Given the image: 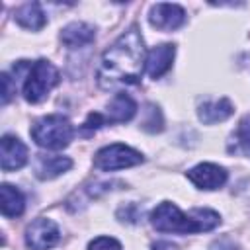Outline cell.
Segmentation results:
<instances>
[{
  "label": "cell",
  "instance_id": "obj_3",
  "mask_svg": "<svg viewBox=\"0 0 250 250\" xmlns=\"http://www.w3.org/2000/svg\"><path fill=\"white\" fill-rule=\"evenodd\" d=\"M31 139L35 141V145H39L41 148H51V150H59L68 146V143L74 137V127L68 121V117L61 115V113H51L45 117H39L33 125H31Z\"/></svg>",
  "mask_w": 250,
  "mask_h": 250
},
{
  "label": "cell",
  "instance_id": "obj_14",
  "mask_svg": "<svg viewBox=\"0 0 250 250\" xmlns=\"http://www.w3.org/2000/svg\"><path fill=\"white\" fill-rule=\"evenodd\" d=\"M234 113V105L229 98H219V100H209L199 104L197 107V117L199 121H203L205 125H213L219 121L229 119Z\"/></svg>",
  "mask_w": 250,
  "mask_h": 250
},
{
  "label": "cell",
  "instance_id": "obj_2",
  "mask_svg": "<svg viewBox=\"0 0 250 250\" xmlns=\"http://www.w3.org/2000/svg\"><path fill=\"white\" fill-rule=\"evenodd\" d=\"M148 219L158 232H178V234L205 232L221 225V215L213 209H193L189 213H184L172 201L158 203L150 211Z\"/></svg>",
  "mask_w": 250,
  "mask_h": 250
},
{
  "label": "cell",
  "instance_id": "obj_6",
  "mask_svg": "<svg viewBox=\"0 0 250 250\" xmlns=\"http://www.w3.org/2000/svg\"><path fill=\"white\" fill-rule=\"evenodd\" d=\"M61 240V229L53 219L37 217L25 229V244L31 250H49Z\"/></svg>",
  "mask_w": 250,
  "mask_h": 250
},
{
  "label": "cell",
  "instance_id": "obj_13",
  "mask_svg": "<svg viewBox=\"0 0 250 250\" xmlns=\"http://www.w3.org/2000/svg\"><path fill=\"white\" fill-rule=\"evenodd\" d=\"M72 168V160L61 154H37L35 176L39 180H53Z\"/></svg>",
  "mask_w": 250,
  "mask_h": 250
},
{
  "label": "cell",
  "instance_id": "obj_15",
  "mask_svg": "<svg viewBox=\"0 0 250 250\" xmlns=\"http://www.w3.org/2000/svg\"><path fill=\"white\" fill-rule=\"evenodd\" d=\"M14 20L18 25H21L23 29H31V31H39L41 27H45L47 23V14L43 12L39 2H25L20 8H16L14 12Z\"/></svg>",
  "mask_w": 250,
  "mask_h": 250
},
{
  "label": "cell",
  "instance_id": "obj_8",
  "mask_svg": "<svg viewBox=\"0 0 250 250\" xmlns=\"http://www.w3.org/2000/svg\"><path fill=\"white\" fill-rule=\"evenodd\" d=\"M186 178L197 188V189H219L227 184L229 180V174L223 166L219 164H213V162H201L193 168H189L186 172Z\"/></svg>",
  "mask_w": 250,
  "mask_h": 250
},
{
  "label": "cell",
  "instance_id": "obj_18",
  "mask_svg": "<svg viewBox=\"0 0 250 250\" xmlns=\"http://www.w3.org/2000/svg\"><path fill=\"white\" fill-rule=\"evenodd\" d=\"M146 113H148L150 117L143 121V129H146V131H150V133L162 131V115H160V109H158L156 105H148Z\"/></svg>",
  "mask_w": 250,
  "mask_h": 250
},
{
  "label": "cell",
  "instance_id": "obj_7",
  "mask_svg": "<svg viewBox=\"0 0 250 250\" xmlns=\"http://www.w3.org/2000/svg\"><path fill=\"white\" fill-rule=\"evenodd\" d=\"M188 20L186 10L180 4H170V2H158L150 6L148 12V21L152 27L160 31H174L182 27Z\"/></svg>",
  "mask_w": 250,
  "mask_h": 250
},
{
  "label": "cell",
  "instance_id": "obj_21",
  "mask_svg": "<svg viewBox=\"0 0 250 250\" xmlns=\"http://www.w3.org/2000/svg\"><path fill=\"white\" fill-rule=\"evenodd\" d=\"M102 125H105V117H104L102 113L94 111V113H90V115H88V119L84 121V125H82V131H84V133H92V131L100 129Z\"/></svg>",
  "mask_w": 250,
  "mask_h": 250
},
{
  "label": "cell",
  "instance_id": "obj_4",
  "mask_svg": "<svg viewBox=\"0 0 250 250\" xmlns=\"http://www.w3.org/2000/svg\"><path fill=\"white\" fill-rule=\"evenodd\" d=\"M61 74L57 66L45 59H39L35 62H29L23 78V98L29 104L43 102L49 92L59 84Z\"/></svg>",
  "mask_w": 250,
  "mask_h": 250
},
{
  "label": "cell",
  "instance_id": "obj_11",
  "mask_svg": "<svg viewBox=\"0 0 250 250\" xmlns=\"http://www.w3.org/2000/svg\"><path fill=\"white\" fill-rule=\"evenodd\" d=\"M137 113V104L129 94H115L105 105V123H125L131 121Z\"/></svg>",
  "mask_w": 250,
  "mask_h": 250
},
{
  "label": "cell",
  "instance_id": "obj_20",
  "mask_svg": "<svg viewBox=\"0 0 250 250\" xmlns=\"http://www.w3.org/2000/svg\"><path fill=\"white\" fill-rule=\"evenodd\" d=\"M0 82H2V105H6L12 100V96L16 94V84L12 82V78H10L8 72H2L0 74Z\"/></svg>",
  "mask_w": 250,
  "mask_h": 250
},
{
  "label": "cell",
  "instance_id": "obj_22",
  "mask_svg": "<svg viewBox=\"0 0 250 250\" xmlns=\"http://www.w3.org/2000/svg\"><path fill=\"white\" fill-rule=\"evenodd\" d=\"M152 250H178V246L174 242H168V240H158L152 244Z\"/></svg>",
  "mask_w": 250,
  "mask_h": 250
},
{
  "label": "cell",
  "instance_id": "obj_16",
  "mask_svg": "<svg viewBox=\"0 0 250 250\" xmlns=\"http://www.w3.org/2000/svg\"><path fill=\"white\" fill-rule=\"evenodd\" d=\"M0 209H2V215L4 217H20L25 209V197L23 193L10 186V184H2L0 188Z\"/></svg>",
  "mask_w": 250,
  "mask_h": 250
},
{
  "label": "cell",
  "instance_id": "obj_9",
  "mask_svg": "<svg viewBox=\"0 0 250 250\" xmlns=\"http://www.w3.org/2000/svg\"><path fill=\"white\" fill-rule=\"evenodd\" d=\"M27 162V146L16 135H4L0 141V164L4 172L20 170Z\"/></svg>",
  "mask_w": 250,
  "mask_h": 250
},
{
  "label": "cell",
  "instance_id": "obj_10",
  "mask_svg": "<svg viewBox=\"0 0 250 250\" xmlns=\"http://www.w3.org/2000/svg\"><path fill=\"white\" fill-rule=\"evenodd\" d=\"M174 57H176V45L174 43H162V45L152 47L146 53V62H145L148 76L156 80L162 74H166L172 68Z\"/></svg>",
  "mask_w": 250,
  "mask_h": 250
},
{
  "label": "cell",
  "instance_id": "obj_19",
  "mask_svg": "<svg viewBox=\"0 0 250 250\" xmlns=\"http://www.w3.org/2000/svg\"><path fill=\"white\" fill-rule=\"evenodd\" d=\"M88 250H123L119 240L113 236H98L88 244Z\"/></svg>",
  "mask_w": 250,
  "mask_h": 250
},
{
  "label": "cell",
  "instance_id": "obj_17",
  "mask_svg": "<svg viewBox=\"0 0 250 250\" xmlns=\"http://www.w3.org/2000/svg\"><path fill=\"white\" fill-rule=\"evenodd\" d=\"M236 141H238V146L242 148V152L250 156V113L244 115V117L240 119V123H238Z\"/></svg>",
  "mask_w": 250,
  "mask_h": 250
},
{
  "label": "cell",
  "instance_id": "obj_12",
  "mask_svg": "<svg viewBox=\"0 0 250 250\" xmlns=\"http://www.w3.org/2000/svg\"><path fill=\"white\" fill-rule=\"evenodd\" d=\"M96 39V29L86 21H72L61 29V41L68 49H80Z\"/></svg>",
  "mask_w": 250,
  "mask_h": 250
},
{
  "label": "cell",
  "instance_id": "obj_5",
  "mask_svg": "<svg viewBox=\"0 0 250 250\" xmlns=\"http://www.w3.org/2000/svg\"><path fill=\"white\" fill-rule=\"evenodd\" d=\"M143 160H145L143 154L139 150H135L133 146L113 143V145H107V146H104L96 152L94 166L98 170H104V172H113V170H123V168L137 166Z\"/></svg>",
  "mask_w": 250,
  "mask_h": 250
},
{
  "label": "cell",
  "instance_id": "obj_1",
  "mask_svg": "<svg viewBox=\"0 0 250 250\" xmlns=\"http://www.w3.org/2000/svg\"><path fill=\"white\" fill-rule=\"evenodd\" d=\"M145 62L146 49L143 35L137 25H131L115 39V43H111V47L104 51L96 74L100 88L113 90L117 86L139 84Z\"/></svg>",
  "mask_w": 250,
  "mask_h": 250
}]
</instances>
